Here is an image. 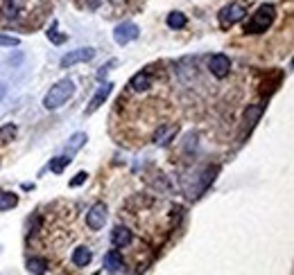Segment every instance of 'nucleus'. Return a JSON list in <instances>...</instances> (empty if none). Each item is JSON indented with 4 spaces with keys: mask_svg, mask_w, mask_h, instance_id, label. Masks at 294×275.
I'll return each instance as SVG.
<instances>
[{
    "mask_svg": "<svg viewBox=\"0 0 294 275\" xmlns=\"http://www.w3.org/2000/svg\"><path fill=\"white\" fill-rule=\"evenodd\" d=\"M68 165H70L68 156H57V158L50 160V172H52V174H61V172H64Z\"/></svg>",
    "mask_w": 294,
    "mask_h": 275,
    "instance_id": "obj_18",
    "label": "nucleus"
},
{
    "mask_svg": "<svg viewBox=\"0 0 294 275\" xmlns=\"http://www.w3.org/2000/svg\"><path fill=\"white\" fill-rule=\"evenodd\" d=\"M116 64H118L116 59H111V61H109V64L104 66V68H102V70H97V79H104V77H107V72H109V70H111Z\"/></svg>",
    "mask_w": 294,
    "mask_h": 275,
    "instance_id": "obj_24",
    "label": "nucleus"
},
{
    "mask_svg": "<svg viewBox=\"0 0 294 275\" xmlns=\"http://www.w3.org/2000/svg\"><path fill=\"white\" fill-rule=\"evenodd\" d=\"M91 259H93V255L86 246H80V248L73 250V264L75 266H88L91 264Z\"/></svg>",
    "mask_w": 294,
    "mask_h": 275,
    "instance_id": "obj_11",
    "label": "nucleus"
},
{
    "mask_svg": "<svg viewBox=\"0 0 294 275\" xmlns=\"http://www.w3.org/2000/svg\"><path fill=\"white\" fill-rule=\"evenodd\" d=\"M16 131L18 129L14 127V124H5V127H0V147L7 142H11L14 138H16Z\"/></svg>",
    "mask_w": 294,
    "mask_h": 275,
    "instance_id": "obj_19",
    "label": "nucleus"
},
{
    "mask_svg": "<svg viewBox=\"0 0 294 275\" xmlns=\"http://www.w3.org/2000/svg\"><path fill=\"white\" fill-rule=\"evenodd\" d=\"M95 57V50L93 48H80V50H73L68 52L64 59H61V68H70L75 64H84V61H91Z\"/></svg>",
    "mask_w": 294,
    "mask_h": 275,
    "instance_id": "obj_6",
    "label": "nucleus"
},
{
    "mask_svg": "<svg viewBox=\"0 0 294 275\" xmlns=\"http://www.w3.org/2000/svg\"><path fill=\"white\" fill-rule=\"evenodd\" d=\"M247 16V7L242 5V2H231V5H226L224 9L219 11V27H224V30H229V27H233L238 21H242V18Z\"/></svg>",
    "mask_w": 294,
    "mask_h": 275,
    "instance_id": "obj_3",
    "label": "nucleus"
},
{
    "mask_svg": "<svg viewBox=\"0 0 294 275\" xmlns=\"http://www.w3.org/2000/svg\"><path fill=\"white\" fill-rule=\"evenodd\" d=\"M104 266H107L109 273H123L125 271V259L120 257L118 250H109V253L104 255Z\"/></svg>",
    "mask_w": 294,
    "mask_h": 275,
    "instance_id": "obj_10",
    "label": "nucleus"
},
{
    "mask_svg": "<svg viewBox=\"0 0 294 275\" xmlns=\"http://www.w3.org/2000/svg\"><path fill=\"white\" fill-rule=\"evenodd\" d=\"M166 23H168V27H170V30H183L188 21H186V16H183L181 11H172V14H168Z\"/></svg>",
    "mask_w": 294,
    "mask_h": 275,
    "instance_id": "obj_15",
    "label": "nucleus"
},
{
    "mask_svg": "<svg viewBox=\"0 0 294 275\" xmlns=\"http://www.w3.org/2000/svg\"><path fill=\"white\" fill-rule=\"evenodd\" d=\"M16 203H18V196L14 194V192H0V212L11 210Z\"/></svg>",
    "mask_w": 294,
    "mask_h": 275,
    "instance_id": "obj_17",
    "label": "nucleus"
},
{
    "mask_svg": "<svg viewBox=\"0 0 294 275\" xmlns=\"http://www.w3.org/2000/svg\"><path fill=\"white\" fill-rule=\"evenodd\" d=\"M231 70V59L226 54H213L210 57V72L217 77V79H224Z\"/></svg>",
    "mask_w": 294,
    "mask_h": 275,
    "instance_id": "obj_8",
    "label": "nucleus"
},
{
    "mask_svg": "<svg viewBox=\"0 0 294 275\" xmlns=\"http://www.w3.org/2000/svg\"><path fill=\"white\" fill-rule=\"evenodd\" d=\"M48 38H50L52 43H57V45H59V43H66V38H68V36H66V34H59V32H57V21H54L52 25H50V30H48Z\"/></svg>",
    "mask_w": 294,
    "mask_h": 275,
    "instance_id": "obj_20",
    "label": "nucleus"
},
{
    "mask_svg": "<svg viewBox=\"0 0 294 275\" xmlns=\"http://www.w3.org/2000/svg\"><path fill=\"white\" fill-rule=\"evenodd\" d=\"M107 214H109L107 203H95L86 214V226L91 230H102V226L107 223Z\"/></svg>",
    "mask_w": 294,
    "mask_h": 275,
    "instance_id": "obj_4",
    "label": "nucleus"
},
{
    "mask_svg": "<svg viewBox=\"0 0 294 275\" xmlns=\"http://www.w3.org/2000/svg\"><path fill=\"white\" fill-rule=\"evenodd\" d=\"M111 90H113V84L111 81H104V84L100 86V90H97L95 95L91 97V102H88V106H86V115H93V113L100 108L104 102H107V97L111 95Z\"/></svg>",
    "mask_w": 294,
    "mask_h": 275,
    "instance_id": "obj_7",
    "label": "nucleus"
},
{
    "mask_svg": "<svg viewBox=\"0 0 294 275\" xmlns=\"http://www.w3.org/2000/svg\"><path fill=\"white\" fill-rule=\"evenodd\" d=\"M73 95H75V81L73 79H61V81H57L48 93H45V97H43V106H45L48 111H54V108H59V106H64Z\"/></svg>",
    "mask_w": 294,
    "mask_h": 275,
    "instance_id": "obj_1",
    "label": "nucleus"
},
{
    "mask_svg": "<svg viewBox=\"0 0 294 275\" xmlns=\"http://www.w3.org/2000/svg\"><path fill=\"white\" fill-rule=\"evenodd\" d=\"M86 144V133H75V136L68 140V147H66V156H73L80 151V147Z\"/></svg>",
    "mask_w": 294,
    "mask_h": 275,
    "instance_id": "obj_12",
    "label": "nucleus"
},
{
    "mask_svg": "<svg viewBox=\"0 0 294 275\" xmlns=\"http://www.w3.org/2000/svg\"><path fill=\"white\" fill-rule=\"evenodd\" d=\"M18 45H21V38L0 34V48H18Z\"/></svg>",
    "mask_w": 294,
    "mask_h": 275,
    "instance_id": "obj_21",
    "label": "nucleus"
},
{
    "mask_svg": "<svg viewBox=\"0 0 294 275\" xmlns=\"http://www.w3.org/2000/svg\"><path fill=\"white\" fill-rule=\"evenodd\" d=\"M150 84H152V81H150V74H147V72H138L134 79L129 81V86H131L136 93H143V90H147V88H150Z\"/></svg>",
    "mask_w": 294,
    "mask_h": 275,
    "instance_id": "obj_13",
    "label": "nucleus"
},
{
    "mask_svg": "<svg viewBox=\"0 0 294 275\" xmlns=\"http://www.w3.org/2000/svg\"><path fill=\"white\" fill-rule=\"evenodd\" d=\"M27 271L30 273H45L48 271V262L43 257H30L27 259Z\"/></svg>",
    "mask_w": 294,
    "mask_h": 275,
    "instance_id": "obj_16",
    "label": "nucleus"
},
{
    "mask_svg": "<svg viewBox=\"0 0 294 275\" xmlns=\"http://www.w3.org/2000/svg\"><path fill=\"white\" fill-rule=\"evenodd\" d=\"M262 113H265V106H262V104H252V106H247V111H245V122H249V124H256V122L260 120Z\"/></svg>",
    "mask_w": 294,
    "mask_h": 275,
    "instance_id": "obj_14",
    "label": "nucleus"
},
{
    "mask_svg": "<svg viewBox=\"0 0 294 275\" xmlns=\"http://www.w3.org/2000/svg\"><path fill=\"white\" fill-rule=\"evenodd\" d=\"M274 18H276V9H274V5H260L256 14L247 21L245 32L247 34H262L265 30L272 27Z\"/></svg>",
    "mask_w": 294,
    "mask_h": 275,
    "instance_id": "obj_2",
    "label": "nucleus"
},
{
    "mask_svg": "<svg viewBox=\"0 0 294 275\" xmlns=\"http://www.w3.org/2000/svg\"><path fill=\"white\" fill-rule=\"evenodd\" d=\"M134 241V235H131V230L125 226H116L111 230V243L116 246V248H125V246H129V243Z\"/></svg>",
    "mask_w": 294,
    "mask_h": 275,
    "instance_id": "obj_9",
    "label": "nucleus"
},
{
    "mask_svg": "<svg viewBox=\"0 0 294 275\" xmlns=\"http://www.w3.org/2000/svg\"><path fill=\"white\" fill-rule=\"evenodd\" d=\"M5 16L7 18H16L18 16V7L11 2V0H7L5 2Z\"/></svg>",
    "mask_w": 294,
    "mask_h": 275,
    "instance_id": "obj_22",
    "label": "nucleus"
},
{
    "mask_svg": "<svg viewBox=\"0 0 294 275\" xmlns=\"http://www.w3.org/2000/svg\"><path fill=\"white\" fill-rule=\"evenodd\" d=\"M86 178H88V174H86V172H80V174H75V178L70 180V187H80V185H84Z\"/></svg>",
    "mask_w": 294,
    "mask_h": 275,
    "instance_id": "obj_23",
    "label": "nucleus"
},
{
    "mask_svg": "<svg viewBox=\"0 0 294 275\" xmlns=\"http://www.w3.org/2000/svg\"><path fill=\"white\" fill-rule=\"evenodd\" d=\"M140 34L138 25H134V23H123V25L116 27V32H113V41L118 43V45H127V43L136 41Z\"/></svg>",
    "mask_w": 294,
    "mask_h": 275,
    "instance_id": "obj_5",
    "label": "nucleus"
},
{
    "mask_svg": "<svg viewBox=\"0 0 294 275\" xmlns=\"http://www.w3.org/2000/svg\"><path fill=\"white\" fill-rule=\"evenodd\" d=\"M5 93H7V86H5V84H0V100L5 97Z\"/></svg>",
    "mask_w": 294,
    "mask_h": 275,
    "instance_id": "obj_25",
    "label": "nucleus"
}]
</instances>
